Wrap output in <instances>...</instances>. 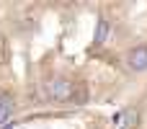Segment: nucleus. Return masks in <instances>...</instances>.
Segmentation results:
<instances>
[{
	"instance_id": "1",
	"label": "nucleus",
	"mask_w": 147,
	"mask_h": 129,
	"mask_svg": "<svg viewBox=\"0 0 147 129\" xmlns=\"http://www.w3.org/2000/svg\"><path fill=\"white\" fill-rule=\"evenodd\" d=\"M78 83L67 75H54L52 83L47 85V96L52 103H62V106H72V96H75Z\"/></svg>"
},
{
	"instance_id": "2",
	"label": "nucleus",
	"mask_w": 147,
	"mask_h": 129,
	"mask_svg": "<svg viewBox=\"0 0 147 129\" xmlns=\"http://www.w3.org/2000/svg\"><path fill=\"white\" fill-rule=\"evenodd\" d=\"M124 67L134 75H145L147 72V41H140V44H132L127 52H124Z\"/></svg>"
},
{
	"instance_id": "3",
	"label": "nucleus",
	"mask_w": 147,
	"mask_h": 129,
	"mask_svg": "<svg viewBox=\"0 0 147 129\" xmlns=\"http://www.w3.org/2000/svg\"><path fill=\"white\" fill-rule=\"evenodd\" d=\"M114 36V18L109 13H101L96 21V34H93V47H103L109 44Z\"/></svg>"
},
{
	"instance_id": "4",
	"label": "nucleus",
	"mask_w": 147,
	"mask_h": 129,
	"mask_svg": "<svg viewBox=\"0 0 147 129\" xmlns=\"http://www.w3.org/2000/svg\"><path fill=\"white\" fill-rule=\"evenodd\" d=\"M18 109V101H16V91L13 88H0V127H5L13 114Z\"/></svg>"
},
{
	"instance_id": "5",
	"label": "nucleus",
	"mask_w": 147,
	"mask_h": 129,
	"mask_svg": "<svg viewBox=\"0 0 147 129\" xmlns=\"http://www.w3.org/2000/svg\"><path fill=\"white\" fill-rule=\"evenodd\" d=\"M121 124H124V129H140V124H142V109L140 106H127L121 111Z\"/></svg>"
},
{
	"instance_id": "6",
	"label": "nucleus",
	"mask_w": 147,
	"mask_h": 129,
	"mask_svg": "<svg viewBox=\"0 0 147 129\" xmlns=\"http://www.w3.org/2000/svg\"><path fill=\"white\" fill-rule=\"evenodd\" d=\"M88 98H90L88 88H85L83 83H78V88H75V96H72V106H85V103H88Z\"/></svg>"
},
{
	"instance_id": "7",
	"label": "nucleus",
	"mask_w": 147,
	"mask_h": 129,
	"mask_svg": "<svg viewBox=\"0 0 147 129\" xmlns=\"http://www.w3.org/2000/svg\"><path fill=\"white\" fill-rule=\"evenodd\" d=\"M5 129H13V124H8V127H5Z\"/></svg>"
}]
</instances>
